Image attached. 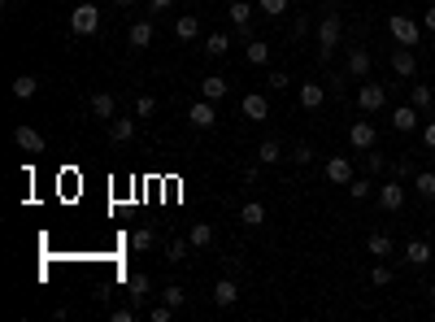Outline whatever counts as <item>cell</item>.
<instances>
[{
	"label": "cell",
	"instance_id": "cell-1",
	"mask_svg": "<svg viewBox=\"0 0 435 322\" xmlns=\"http://www.w3.org/2000/svg\"><path fill=\"white\" fill-rule=\"evenodd\" d=\"M388 31H392V39H396V44L418 48V39H423V22L405 18V13H392V18H388Z\"/></svg>",
	"mask_w": 435,
	"mask_h": 322
},
{
	"label": "cell",
	"instance_id": "cell-2",
	"mask_svg": "<svg viewBox=\"0 0 435 322\" xmlns=\"http://www.w3.org/2000/svg\"><path fill=\"white\" fill-rule=\"evenodd\" d=\"M339 35H344V18L331 9V13H322V22H318V44H322V57H331V52L339 48Z\"/></svg>",
	"mask_w": 435,
	"mask_h": 322
},
{
	"label": "cell",
	"instance_id": "cell-3",
	"mask_svg": "<svg viewBox=\"0 0 435 322\" xmlns=\"http://www.w3.org/2000/svg\"><path fill=\"white\" fill-rule=\"evenodd\" d=\"M70 31L74 35H96L100 31V13H96L92 0H78V9L70 13Z\"/></svg>",
	"mask_w": 435,
	"mask_h": 322
},
{
	"label": "cell",
	"instance_id": "cell-4",
	"mask_svg": "<svg viewBox=\"0 0 435 322\" xmlns=\"http://www.w3.org/2000/svg\"><path fill=\"white\" fill-rule=\"evenodd\" d=\"M379 205L388 209V214H396V209H405V179L392 174L388 183H379Z\"/></svg>",
	"mask_w": 435,
	"mask_h": 322
},
{
	"label": "cell",
	"instance_id": "cell-5",
	"mask_svg": "<svg viewBox=\"0 0 435 322\" xmlns=\"http://www.w3.org/2000/svg\"><path fill=\"white\" fill-rule=\"evenodd\" d=\"M348 144L357 148V152H370V148H379V131H374V122H352L348 127Z\"/></svg>",
	"mask_w": 435,
	"mask_h": 322
},
{
	"label": "cell",
	"instance_id": "cell-6",
	"mask_svg": "<svg viewBox=\"0 0 435 322\" xmlns=\"http://www.w3.org/2000/svg\"><path fill=\"white\" fill-rule=\"evenodd\" d=\"M357 105H361V114H379V109L388 105V88H383V83H361Z\"/></svg>",
	"mask_w": 435,
	"mask_h": 322
},
{
	"label": "cell",
	"instance_id": "cell-7",
	"mask_svg": "<svg viewBox=\"0 0 435 322\" xmlns=\"http://www.w3.org/2000/svg\"><path fill=\"white\" fill-rule=\"evenodd\" d=\"M240 114L248 118V122H266V118H270V101H266L262 92H248V96L240 101Z\"/></svg>",
	"mask_w": 435,
	"mask_h": 322
},
{
	"label": "cell",
	"instance_id": "cell-8",
	"mask_svg": "<svg viewBox=\"0 0 435 322\" xmlns=\"http://www.w3.org/2000/svg\"><path fill=\"white\" fill-rule=\"evenodd\" d=\"M187 122H192L196 131H209L213 122H218V109H213V101H205V96H200V101L187 109Z\"/></svg>",
	"mask_w": 435,
	"mask_h": 322
},
{
	"label": "cell",
	"instance_id": "cell-9",
	"mask_svg": "<svg viewBox=\"0 0 435 322\" xmlns=\"http://www.w3.org/2000/svg\"><path fill=\"white\" fill-rule=\"evenodd\" d=\"M296 101H301V109H309V114H318V109L326 105V88H322V83H301Z\"/></svg>",
	"mask_w": 435,
	"mask_h": 322
},
{
	"label": "cell",
	"instance_id": "cell-10",
	"mask_svg": "<svg viewBox=\"0 0 435 322\" xmlns=\"http://www.w3.org/2000/svg\"><path fill=\"white\" fill-rule=\"evenodd\" d=\"M392 70H396L401 79H414V74H418V57H414V48H405V44L392 48Z\"/></svg>",
	"mask_w": 435,
	"mask_h": 322
},
{
	"label": "cell",
	"instance_id": "cell-11",
	"mask_svg": "<svg viewBox=\"0 0 435 322\" xmlns=\"http://www.w3.org/2000/svg\"><path fill=\"white\" fill-rule=\"evenodd\" d=\"M127 44H131V48H148V44H153V22H148V18H135V22L127 26Z\"/></svg>",
	"mask_w": 435,
	"mask_h": 322
},
{
	"label": "cell",
	"instance_id": "cell-12",
	"mask_svg": "<svg viewBox=\"0 0 435 322\" xmlns=\"http://www.w3.org/2000/svg\"><path fill=\"white\" fill-rule=\"evenodd\" d=\"M348 79H370V48H348Z\"/></svg>",
	"mask_w": 435,
	"mask_h": 322
},
{
	"label": "cell",
	"instance_id": "cell-13",
	"mask_svg": "<svg viewBox=\"0 0 435 322\" xmlns=\"http://www.w3.org/2000/svg\"><path fill=\"white\" fill-rule=\"evenodd\" d=\"M13 144H18L22 152H44V135H39L35 127H13Z\"/></svg>",
	"mask_w": 435,
	"mask_h": 322
},
{
	"label": "cell",
	"instance_id": "cell-14",
	"mask_svg": "<svg viewBox=\"0 0 435 322\" xmlns=\"http://www.w3.org/2000/svg\"><path fill=\"white\" fill-rule=\"evenodd\" d=\"M418 114H423V109H414V105H401V109H392V131L410 135V131L418 127Z\"/></svg>",
	"mask_w": 435,
	"mask_h": 322
},
{
	"label": "cell",
	"instance_id": "cell-15",
	"mask_svg": "<svg viewBox=\"0 0 435 322\" xmlns=\"http://www.w3.org/2000/svg\"><path fill=\"white\" fill-rule=\"evenodd\" d=\"M326 179L339 183V188H348L352 183V161L348 157H331V161H326Z\"/></svg>",
	"mask_w": 435,
	"mask_h": 322
},
{
	"label": "cell",
	"instance_id": "cell-16",
	"mask_svg": "<svg viewBox=\"0 0 435 322\" xmlns=\"http://www.w3.org/2000/svg\"><path fill=\"white\" fill-rule=\"evenodd\" d=\"M235 296H240L235 279H218V283H213V305H218V310H231V305H235Z\"/></svg>",
	"mask_w": 435,
	"mask_h": 322
},
{
	"label": "cell",
	"instance_id": "cell-17",
	"mask_svg": "<svg viewBox=\"0 0 435 322\" xmlns=\"http://www.w3.org/2000/svg\"><path fill=\"white\" fill-rule=\"evenodd\" d=\"M200 96L218 105V101L226 96V79H222V74H205V79H200Z\"/></svg>",
	"mask_w": 435,
	"mask_h": 322
},
{
	"label": "cell",
	"instance_id": "cell-18",
	"mask_svg": "<svg viewBox=\"0 0 435 322\" xmlns=\"http://www.w3.org/2000/svg\"><path fill=\"white\" fill-rule=\"evenodd\" d=\"M109 139H114V144L135 139V118H109Z\"/></svg>",
	"mask_w": 435,
	"mask_h": 322
},
{
	"label": "cell",
	"instance_id": "cell-19",
	"mask_svg": "<svg viewBox=\"0 0 435 322\" xmlns=\"http://www.w3.org/2000/svg\"><path fill=\"white\" fill-rule=\"evenodd\" d=\"M92 114H96V118H114L118 114L114 92H92Z\"/></svg>",
	"mask_w": 435,
	"mask_h": 322
},
{
	"label": "cell",
	"instance_id": "cell-20",
	"mask_svg": "<svg viewBox=\"0 0 435 322\" xmlns=\"http://www.w3.org/2000/svg\"><path fill=\"white\" fill-rule=\"evenodd\" d=\"M127 296H131L135 310H140L144 296H148V274H127Z\"/></svg>",
	"mask_w": 435,
	"mask_h": 322
},
{
	"label": "cell",
	"instance_id": "cell-21",
	"mask_svg": "<svg viewBox=\"0 0 435 322\" xmlns=\"http://www.w3.org/2000/svg\"><path fill=\"white\" fill-rule=\"evenodd\" d=\"M410 105H414V109H423V114H427V109L435 105V92L427 88V83H410Z\"/></svg>",
	"mask_w": 435,
	"mask_h": 322
},
{
	"label": "cell",
	"instance_id": "cell-22",
	"mask_svg": "<svg viewBox=\"0 0 435 322\" xmlns=\"http://www.w3.org/2000/svg\"><path fill=\"white\" fill-rule=\"evenodd\" d=\"M405 261H410V265H427L431 261V244L427 240H410V244H405Z\"/></svg>",
	"mask_w": 435,
	"mask_h": 322
},
{
	"label": "cell",
	"instance_id": "cell-23",
	"mask_svg": "<svg viewBox=\"0 0 435 322\" xmlns=\"http://www.w3.org/2000/svg\"><path fill=\"white\" fill-rule=\"evenodd\" d=\"M131 248H135V253H153V248H157V231L153 227L131 231Z\"/></svg>",
	"mask_w": 435,
	"mask_h": 322
},
{
	"label": "cell",
	"instance_id": "cell-24",
	"mask_svg": "<svg viewBox=\"0 0 435 322\" xmlns=\"http://www.w3.org/2000/svg\"><path fill=\"white\" fill-rule=\"evenodd\" d=\"M365 248H370L374 261H379V257H392V235H388V231H374L370 240H365Z\"/></svg>",
	"mask_w": 435,
	"mask_h": 322
},
{
	"label": "cell",
	"instance_id": "cell-25",
	"mask_svg": "<svg viewBox=\"0 0 435 322\" xmlns=\"http://www.w3.org/2000/svg\"><path fill=\"white\" fill-rule=\"evenodd\" d=\"M240 222H244V227H262V222H266V205L262 201H248V205L240 209Z\"/></svg>",
	"mask_w": 435,
	"mask_h": 322
},
{
	"label": "cell",
	"instance_id": "cell-26",
	"mask_svg": "<svg viewBox=\"0 0 435 322\" xmlns=\"http://www.w3.org/2000/svg\"><path fill=\"white\" fill-rule=\"evenodd\" d=\"M231 22H235L240 35H248V22H253V5H244V0H235L231 5Z\"/></svg>",
	"mask_w": 435,
	"mask_h": 322
},
{
	"label": "cell",
	"instance_id": "cell-27",
	"mask_svg": "<svg viewBox=\"0 0 435 322\" xmlns=\"http://www.w3.org/2000/svg\"><path fill=\"white\" fill-rule=\"evenodd\" d=\"M414 192L423 196V201H435V170H418L414 174Z\"/></svg>",
	"mask_w": 435,
	"mask_h": 322
},
{
	"label": "cell",
	"instance_id": "cell-28",
	"mask_svg": "<svg viewBox=\"0 0 435 322\" xmlns=\"http://www.w3.org/2000/svg\"><path fill=\"white\" fill-rule=\"evenodd\" d=\"M35 92H39V79L35 74H18V79H13V96H18V101H31Z\"/></svg>",
	"mask_w": 435,
	"mask_h": 322
},
{
	"label": "cell",
	"instance_id": "cell-29",
	"mask_svg": "<svg viewBox=\"0 0 435 322\" xmlns=\"http://www.w3.org/2000/svg\"><path fill=\"white\" fill-rule=\"evenodd\" d=\"M174 35H179V39H196L200 35V18H196V13H183V18L174 22Z\"/></svg>",
	"mask_w": 435,
	"mask_h": 322
},
{
	"label": "cell",
	"instance_id": "cell-30",
	"mask_svg": "<svg viewBox=\"0 0 435 322\" xmlns=\"http://www.w3.org/2000/svg\"><path fill=\"white\" fill-rule=\"evenodd\" d=\"M244 57H248L253 66H270V44H266V39H248V48H244Z\"/></svg>",
	"mask_w": 435,
	"mask_h": 322
},
{
	"label": "cell",
	"instance_id": "cell-31",
	"mask_svg": "<svg viewBox=\"0 0 435 322\" xmlns=\"http://www.w3.org/2000/svg\"><path fill=\"white\" fill-rule=\"evenodd\" d=\"M257 161H262V165H275V161H283L279 139H262V148H257Z\"/></svg>",
	"mask_w": 435,
	"mask_h": 322
},
{
	"label": "cell",
	"instance_id": "cell-32",
	"mask_svg": "<svg viewBox=\"0 0 435 322\" xmlns=\"http://www.w3.org/2000/svg\"><path fill=\"white\" fill-rule=\"evenodd\" d=\"M187 240H192V248H209L213 244V227L209 222H196V227L187 231Z\"/></svg>",
	"mask_w": 435,
	"mask_h": 322
},
{
	"label": "cell",
	"instance_id": "cell-33",
	"mask_svg": "<svg viewBox=\"0 0 435 322\" xmlns=\"http://www.w3.org/2000/svg\"><path fill=\"white\" fill-rule=\"evenodd\" d=\"M231 52V39L222 35V31H213L209 39H205V57H226Z\"/></svg>",
	"mask_w": 435,
	"mask_h": 322
},
{
	"label": "cell",
	"instance_id": "cell-34",
	"mask_svg": "<svg viewBox=\"0 0 435 322\" xmlns=\"http://www.w3.org/2000/svg\"><path fill=\"white\" fill-rule=\"evenodd\" d=\"M187 248H192V240H174V244L166 248V261H170V265H179V261H187Z\"/></svg>",
	"mask_w": 435,
	"mask_h": 322
},
{
	"label": "cell",
	"instance_id": "cell-35",
	"mask_svg": "<svg viewBox=\"0 0 435 322\" xmlns=\"http://www.w3.org/2000/svg\"><path fill=\"white\" fill-rule=\"evenodd\" d=\"M370 192H374L370 179H357V174H352V183H348V196H352V201H365Z\"/></svg>",
	"mask_w": 435,
	"mask_h": 322
},
{
	"label": "cell",
	"instance_id": "cell-36",
	"mask_svg": "<svg viewBox=\"0 0 435 322\" xmlns=\"http://www.w3.org/2000/svg\"><path fill=\"white\" fill-rule=\"evenodd\" d=\"M161 301H166V305H174V310H183V305H187V292H183L179 283H170L166 292H161Z\"/></svg>",
	"mask_w": 435,
	"mask_h": 322
},
{
	"label": "cell",
	"instance_id": "cell-37",
	"mask_svg": "<svg viewBox=\"0 0 435 322\" xmlns=\"http://www.w3.org/2000/svg\"><path fill=\"white\" fill-rule=\"evenodd\" d=\"M370 283H374V288H388V283H392V265L374 261V265H370Z\"/></svg>",
	"mask_w": 435,
	"mask_h": 322
},
{
	"label": "cell",
	"instance_id": "cell-38",
	"mask_svg": "<svg viewBox=\"0 0 435 322\" xmlns=\"http://www.w3.org/2000/svg\"><path fill=\"white\" fill-rule=\"evenodd\" d=\"M157 114V96H140L135 101V118H153Z\"/></svg>",
	"mask_w": 435,
	"mask_h": 322
},
{
	"label": "cell",
	"instance_id": "cell-39",
	"mask_svg": "<svg viewBox=\"0 0 435 322\" xmlns=\"http://www.w3.org/2000/svg\"><path fill=\"white\" fill-rule=\"evenodd\" d=\"M288 157H292L296 165H309V161H314V148H309V144H305V139H301V144H296V148L288 152Z\"/></svg>",
	"mask_w": 435,
	"mask_h": 322
},
{
	"label": "cell",
	"instance_id": "cell-40",
	"mask_svg": "<svg viewBox=\"0 0 435 322\" xmlns=\"http://www.w3.org/2000/svg\"><path fill=\"white\" fill-rule=\"evenodd\" d=\"M148 318H153V322H170V318H174V305L161 301V305H153V310H148Z\"/></svg>",
	"mask_w": 435,
	"mask_h": 322
},
{
	"label": "cell",
	"instance_id": "cell-41",
	"mask_svg": "<svg viewBox=\"0 0 435 322\" xmlns=\"http://www.w3.org/2000/svg\"><path fill=\"white\" fill-rule=\"evenodd\" d=\"M257 5H262V13H270V18L288 13V0H257Z\"/></svg>",
	"mask_w": 435,
	"mask_h": 322
},
{
	"label": "cell",
	"instance_id": "cell-42",
	"mask_svg": "<svg viewBox=\"0 0 435 322\" xmlns=\"http://www.w3.org/2000/svg\"><path fill=\"white\" fill-rule=\"evenodd\" d=\"M365 165H370V174H379V170H383V152H379V148H370V152H365Z\"/></svg>",
	"mask_w": 435,
	"mask_h": 322
},
{
	"label": "cell",
	"instance_id": "cell-43",
	"mask_svg": "<svg viewBox=\"0 0 435 322\" xmlns=\"http://www.w3.org/2000/svg\"><path fill=\"white\" fill-rule=\"evenodd\" d=\"M270 88H275V92H283V88H292V79L283 74V70H275V74H270Z\"/></svg>",
	"mask_w": 435,
	"mask_h": 322
},
{
	"label": "cell",
	"instance_id": "cell-44",
	"mask_svg": "<svg viewBox=\"0 0 435 322\" xmlns=\"http://www.w3.org/2000/svg\"><path fill=\"white\" fill-rule=\"evenodd\" d=\"M423 144H427V148L435 152V118H431V122H427V127H423Z\"/></svg>",
	"mask_w": 435,
	"mask_h": 322
},
{
	"label": "cell",
	"instance_id": "cell-45",
	"mask_svg": "<svg viewBox=\"0 0 435 322\" xmlns=\"http://www.w3.org/2000/svg\"><path fill=\"white\" fill-rule=\"evenodd\" d=\"M423 31H431V35H435V5L423 13Z\"/></svg>",
	"mask_w": 435,
	"mask_h": 322
},
{
	"label": "cell",
	"instance_id": "cell-46",
	"mask_svg": "<svg viewBox=\"0 0 435 322\" xmlns=\"http://www.w3.org/2000/svg\"><path fill=\"white\" fill-rule=\"evenodd\" d=\"M135 318V305H127V310H114V322H131Z\"/></svg>",
	"mask_w": 435,
	"mask_h": 322
},
{
	"label": "cell",
	"instance_id": "cell-47",
	"mask_svg": "<svg viewBox=\"0 0 435 322\" xmlns=\"http://www.w3.org/2000/svg\"><path fill=\"white\" fill-rule=\"evenodd\" d=\"M292 35H309V18H296L292 22Z\"/></svg>",
	"mask_w": 435,
	"mask_h": 322
},
{
	"label": "cell",
	"instance_id": "cell-48",
	"mask_svg": "<svg viewBox=\"0 0 435 322\" xmlns=\"http://www.w3.org/2000/svg\"><path fill=\"white\" fill-rule=\"evenodd\" d=\"M174 5V0H148V9H153V13H161V9H170Z\"/></svg>",
	"mask_w": 435,
	"mask_h": 322
},
{
	"label": "cell",
	"instance_id": "cell-49",
	"mask_svg": "<svg viewBox=\"0 0 435 322\" xmlns=\"http://www.w3.org/2000/svg\"><path fill=\"white\" fill-rule=\"evenodd\" d=\"M114 5H118V9H131V5H135V0H114Z\"/></svg>",
	"mask_w": 435,
	"mask_h": 322
}]
</instances>
